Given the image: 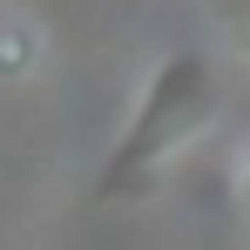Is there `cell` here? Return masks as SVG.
<instances>
[{
    "instance_id": "1",
    "label": "cell",
    "mask_w": 250,
    "mask_h": 250,
    "mask_svg": "<svg viewBox=\"0 0 250 250\" xmlns=\"http://www.w3.org/2000/svg\"><path fill=\"white\" fill-rule=\"evenodd\" d=\"M216 122V75H209L203 54H163V68L149 75L142 102L128 128L115 135V149L102 156V176H95V203H128V196H149L169 176V163Z\"/></svg>"
},
{
    "instance_id": "2",
    "label": "cell",
    "mask_w": 250,
    "mask_h": 250,
    "mask_svg": "<svg viewBox=\"0 0 250 250\" xmlns=\"http://www.w3.org/2000/svg\"><path fill=\"white\" fill-rule=\"evenodd\" d=\"M34 61V34H21V27H7L0 34V75H21Z\"/></svg>"
},
{
    "instance_id": "3",
    "label": "cell",
    "mask_w": 250,
    "mask_h": 250,
    "mask_svg": "<svg viewBox=\"0 0 250 250\" xmlns=\"http://www.w3.org/2000/svg\"><path fill=\"white\" fill-rule=\"evenodd\" d=\"M244 196H250V169H244Z\"/></svg>"
}]
</instances>
